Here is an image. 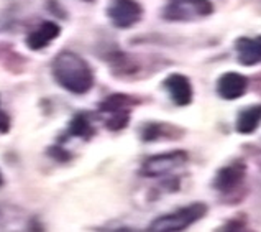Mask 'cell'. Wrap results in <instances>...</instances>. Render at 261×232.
Returning <instances> with one entry per match:
<instances>
[{
	"mask_svg": "<svg viewBox=\"0 0 261 232\" xmlns=\"http://www.w3.org/2000/svg\"><path fill=\"white\" fill-rule=\"evenodd\" d=\"M248 167L243 160H233L220 167L215 171L212 179V188L222 194H232L235 191L243 190L245 178H247Z\"/></svg>",
	"mask_w": 261,
	"mask_h": 232,
	"instance_id": "obj_4",
	"label": "cell"
},
{
	"mask_svg": "<svg viewBox=\"0 0 261 232\" xmlns=\"http://www.w3.org/2000/svg\"><path fill=\"white\" fill-rule=\"evenodd\" d=\"M250 89V78L238 71H225L215 82L217 96L223 101H237L243 97Z\"/></svg>",
	"mask_w": 261,
	"mask_h": 232,
	"instance_id": "obj_7",
	"label": "cell"
},
{
	"mask_svg": "<svg viewBox=\"0 0 261 232\" xmlns=\"http://www.w3.org/2000/svg\"><path fill=\"white\" fill-rule=\"evenodd\" d=\"M84 2H94V0H84Z\"/></svg>",
	"mask_w": 261,
	"mask_h": 232,
	"instance_id": "obj_21",
	"label": "cell"
},
{
	"mask_svg": "<svg viewBox=\"0 0 261 232\" xmlns=\"http://www.w3.org/2000/svg\"><path fill=\"white\" fill-rule=\"evenodd\" d=\"M69 132L72 133V135H76V137L91 138L92 133H94V129H92L91 121H89V119L84 114H79V115H76V117L72 119Z\"/></svg>",
	"mask_w": 261,
	"mask_h": 232,
	"instance_id": "obj_14",
	"label": "cell"
},
{
	"mask_svg": "<svg viewBox=\"0 0 261 232\" xmlns=\"http://www.w3.org/2000/svg\"><path fill=\"white\" fill-rule=\"evenodd\" d=\"M237 61L245 68L261 64V35L256 36H240L235 40Z\"/></svg>",
	"mask_w": 261,
	"mask_h": 232,
	"instance_id": "obj_9",
	"label": "cell"
},
{
	"mask_svg": "<svg viewBox=\"0 0 261 232\" xmlns=\"http://www.w3.org/2000/svg\"><path fill=\"white\" fill-rule=\"evenodd\" d=\"M261 125V104L243 107L237 115L235 130L240 135H253Z\"/></svg>",
	"mask_w": 261,
	"mask_h": 232,
	"instance_id": "obj_10",
	"label": "cell"
},
{
	"mask_svg": "<svg viewBox=\"0 0 261 232\" xmlns=\"http://www.w3.org/2000/svg\"><path fill=\"white\" fill-rule=\"evenodd\" d=\"M130 121V109L112 112V117L107 121V127L110 130H122Z\"/></svg>",
	"mask_w": 261,
	"mask_h": 232,
	"instance_id": "obj_16",
	"label": "cell"
},
{
	"mask_svg": "<svg viewBox=\"0 0 261 232\" xmlns=\"http://www.w3.org/2000/svg\"><path fill=\"white\" fill-rule=\"evenodd\" d=\"M107 15L117 28H132L143 17V9L137 0H114Z\"/></svg>",
	"mask_w": 261,
	"mask_h": 232,
	"instance_id": "obj_6",
	"label": "cell"
},
{
	"mask_svg": "<svg viewBox=\"0 0 261 232\" xmlns=\"http://www.w3.org/2000/svg\"><path fill=\"white\" fill-rule=\"evenodd\" d=\"M258 167L261 168V156H259V158H258Z\"/></svg>",
	"mask_w": 261,
	"mask_h": 232,
	"instance_id": "obj_19",
	"label": "cell"
},
{
	"mask_svg": "<svg viewBox=\"0 0 261 232\" xmlns=\"http://www.w3.org/2000/svg\"><path fill=\"white\" fill-rule=\"evenodd\" d=\"M188 160L189 156L184 150H173L168 153L154 155L145 160L143 167H141V175H145L148 178L165 176L171 173V171H174L176 168L182 167Z\"/></svg>",
	"mask_w": 261,
	"mask_h": 232,
	"instance_id": "obj_5",
	"label": "cell"
},
{
	"mask_svg": "<svg viewBox=\"0 0 261 232\" xmlns=\"http://www.w3.org/2000/svg\"><path fill=\"white\" fill-rule=\"evenodd\" d=\"M215 12L212 0H169L163 10V18L176 24L204 20Z\"/></svg>",
	"mask_w": 261,
	"mask_h": 232,
	"instance_id": "obj_3",
	"label": "cell"
},
{
	"mask_svg": "<svg viewBox=\"0 0 261 232\" xmlns=\"http://www.w3.org/2000/svg\"><path fill=\"white\" fill-rule=\"evenodd\" d=\"M184 130L165 122H148L141 130V138L145 142L158 140H177L182 137Z\"/></svg>",
	"mask_w": 261,
	"mask_h": 232,
	"instance_id": "obj_11",
	"label": "cell"
},
{
	"mask_svg": "<svg viewBox=\"0 0 261 232\" xmlns=\"http://www.w3.org/2000/svg\"><path fill=\"white\" fill-rule=\"evenodd\" d=\"M53 74L59 86L72 94H86L94 84L91 66L72 51H63L55 58Z\"/></svg>",
	"mask_w": 261,
	"mask_h": 232,
	"instance_id": "obj_1",
	"label": "cell"
},
{
	"mask_svg": "<svg viewBox=\"0 0 261 232\" xmlns=\"http://www.w3.org/2000/svg\"><path fill=\"white\" fill-rule=\"evenodd\" d=\"M0 184H2V173H0Z\"/></svg>",
	"mask_w": 261,
	"mask_h": 232,
	"instance_id": "obj_20",
	"label": "cell"
},
{
	"mask_svg": "<svg viewBox=\"0 0 261 232\" xmlns=\"http://www.w3.org/2000/svg\"><path fill=\"white\" fill-rule=\"evenodd\" d=\"M248 227H250L248 216L242 213V214H235L233 218H230L217 230H223V232H243V230H248Z\"/></svg>",
	"mask_w": 261,
	"mask_h": 232,
	"instance_id": "obj_15",
	"label": "cell"
},
{
	"mask_svg": "<svg viewBox=\"0 0 261 232\" xmlns=\"http://www.w3.org/2000/svg\"><path fill=\"white\" fill-rule=\"evenodd\" d=\"M250 87L255 94L261 96V73L255 74V76L250 79Z\"/></svg>",
	"mask_w": 261,
	"mask_h": 232,
	"instance_id": "obj_17",
	"label": "cell"
},
{
	"mask_svg": "<svg viewBox=\"0 0 261 232\" xmlns=\"http://www.w3.org/2000/svg\"><path fill=\"white\" fill-rule=\"evenodd\" d=\"M208 207L205 203H192L189 206L179 207L176 211L169 213V214H163L160 218H156L150 226L148 230L151 232H179V230H186L191 227L192 224H196L200 221L207 214Z\"/></svg>",
	"mask_w": 261,
	"mask_h": 232,
	"instance_id": "obj_2",
	"label": "cell"
},
{
	"mask_svg": "<svg viewBox=\"0 0 261 232\" xmlns=\"http://www.w3.org/2000/svg\"><path fill=\"white\" fill-rule=\"evenodd\" d=\"M132 104H135V101H133L130 96H125V94H114V96H110L106 102H102V104H100V110L112 114V112H118V110H126V109H130Z\"/></svg>",
	"mask_w": 261,
	"mask_h": 232,
	"instance_id": "obj_13",
	"label": "cell"
},
{
	"mask_svg": "<svg viewBox=\"0 0 261 232\" xmlns=\"http://www.w3.org/2000/svg\"><path fill=\"white\" fill-rule=\"evenodd\" d=\"M61 33V28L55 21H44L38 28L27 36V44L30 50H43L49 41L58 38Z\"/></svg>",
	"mask_w": 261,
	"mask_h": 232,
	"instance_id": "obj_12",
	"label": "cell"
},
{
	"mask_svg": "<svg viewBox=\"0 0 261 232\" xmlns=\"http://www.w3.org/2000/svg\"><path fill=\"white\" fill-rule=\"evenodd\" d=\"M163 86L169 94V99L173 101L177 107L189 106L194 99V89L192 82L188 76H184L181 73H173L165 79Z\"/></svg>",
	"mask_w": 261,
	"mask_h": 232,
	"instance_id": "obj_8",
	"label": "cell"
},
{
	"mask_svg": "<svg viewBox=\"0 0 261 232\" xmlns=\"http://www.w3.org/2000/svg\"><path fill=\"white\" fill-rule=\"evenodd\" d=\"M9 127H10V119L4 112H0V132H7Z\"/></svg>",
	"mask_w": 261,
	"mask_h": 232,
	"instance_id": "obj_18",
	"label": "cell"
}]
</instances>
